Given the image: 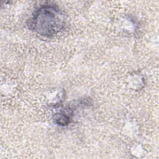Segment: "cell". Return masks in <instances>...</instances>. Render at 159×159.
<instances>
[{"label": "cell", "mask_w": 159, "mask_h": 159, "mask_svg": "<svg viewBox=\"0 0 159 159\" xmlns=\"http://www.w3.org/2000/svg\"><path fill=\"white\" fill-rule=\"evenodd\" d=\"M64 15L60 8L52 4H45L38 7L29 19V28L44 37H52L63 29Z\"/></svg>", "instance_id": "cell-1"}, {"label": "cell", "mask_w": 159, "mask_h": 159, "mask_svg": "<svg viewBox=\"0 0 159 159\" xmlns=\"http://www.w3.org/2000/svg\"><path fill=\"white\" fill-rule=\"evenodd\" d=\"M73 112L70 108L61 109L55 115V122L60 125H66L69 124L72 119Z\"/></svg>", "instance_id": "cell-2"}]
</instances>
